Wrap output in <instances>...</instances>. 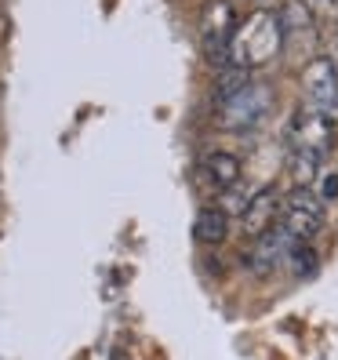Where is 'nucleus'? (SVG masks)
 <instances>
[{"label": "nucleus", "instance_id": "1", "mask_svg": "<svg viewBox=\"0 0 338 360\" xmlns=\"http://www.w3.org/2000/svg\"><path fill=\"white\" fill-rule=\"evenodd\" d=\"M284 37H280V15L273 8H259L247 18H240V26L229 40V62L247 73H255L262 66H269L280 55Z\"/></svg>", "mask_w": 338, "mask_h": 360}, {"label": "nucleus", "instance_id": "2", "mask_svg": "<svg viewBox=\"0 0 338 360\" xmlns=\"http://www.w3.org/2000/svg\"><path fill=\"white\" fill-rule=\"evenodd\" d=\"M280 15V37L284 48L280 58L287 66H306L309 58H316V44H320V26H316V11L309 0H287L277 11Z\"/></svg>", "mask_w": 338, "mask_h": 360}, {"label": "nucleus", "instance_id": "3", "mask_svg": "<svg viewBox=\"0 0 338 360\" xmlns=\"http://www.w3.org/2000/svg\"><path fill=\"white\" fill-rule=\"evenodd\" d=\"M269 110H273V88L266 80L251 77L237 95H229V98L219 102L215 124L222 131H255L259 124L269 117Z\"/></svg>", "mask_w": 338, "mask_h": 360}, {"label": "nucleus", "instance_id": "4", "mask_svg": "<svg viewBox=\"0 0 338 360\" xmlns=\"http://www.w3.org/2000/svg\"><path fill=\"white\" fill-rule=\"evenodd\" d=\"M240 26V15L229 0H204L197 30H200V51L215 70H222L229 62V40H233Z\"/></svg>", "mask_w": 338, "mask_h": 360}, {"label": "nucleus", "instance_id": "5", "mask_svg": "<svg viewBox=\"0 0 338 360\" xmlns=\"http://www.w3.org/2000/svg\"><path fill=\"white\" fill-rule=\"evenodd\" d=\"M280 226L291 233L294 240H309L313 233L324 226V200L316 197L313 186H291L284 193Z\"/></svg>", "mask_w": 338, "mask_h": 360}, {"label": "nucleus", "instance_id": "6", "mask_svg": "<svg viewBox=\"0 0 338 360\" xmlns=\"http://www.w3.org/2000/svg\"><path fill=\"white\" fill-rule=\"evenodd\" d=\"M331 142H334V124H331L327 113L313 110V105H302V110L291 117V124H287V146L324 157L331 150Z\"/></svg>", "mask_w": 338, "mask_h": 360}, {"label": "nucleus", "instance_id": "7", "mask_svg": "<svg viewBox=\"0 0 338 360\" xmlns=\"http://www.w3.org/2000/svg\"><path fill=\"white\" fill-rule=\"evenodd\" d=\"M302 95H306V105L327 117L338 110V73L327 55H316L302 66Z\"/></svg>", "mask_w": 338, "mask_h": 360}, {"label": "nucleus", "instance_id": "8", "mask_svg": "<svg viewBox=\"0 0 338 360\" xmlns=\"http://www.w3.org/2000/svg\"><path fill=\"white\" fill-rule=\"evenodd\" d=\"M299 244L291 237V233L284 226H273L266 229L262 237L251 240V251H247V273H255V277H266V273L280 269V262H287L291 248Z\"/></svg>", "mask_w": 338, "mask_h": 360}, {"label": "nucleus", "instance_id": "9", "mask_svg": "<svg viewBox=\"0 0 338 360\" xmlns=\"http://www.w3.org/2000/svg\"><path fill=\"white\" fill-rule=\"evenodd\" d=\"M280 207H284V197H280V189L273 186V182L262 186V189H255L251 200H247V207H244V215H240V229L247 233L251 240L262 237L266 229L280 226Z\"/></svg>", "mask_w": 338, "mask_h": 360}, {"label": "nucleus", "instance_id": "10", "mask_svg": "<svg viewBox=\"0 0 338 360\" xmlns=\"http://www.w3.org/2000/svg\"><path fill=\"white\" fill-rule=\"evenodd\" d=\"M200 172L207 175V182H215L222 193L226 189H237L240 179H244V164L237 153H229V150H207L204 153V164H200Z\"/></svg>", "mask_w": 338, "mask_h": 360}, {"label": "nucleus", "instance_id": "11", "mask_svg": "<svg viewBox=\"0 0 338 360\" xmlns=\"http://www.w3.org/2000/svg\"><path fill=\"white\" fill-rule=\"evenodd\" d=\"M229 233V215L222 207H200L193 219V240L200 244H222Z\"/></svg>", "mask_w": 338, "mask_h": 360}, {"label": "nucleus", "instance_id": "12", "mask_svg": "<svg viewBox=\"0 0 338 360\" xmlns=\"http://www.w3.org/2000/svg\"><path fill=\"white\" fill-rule=\"evenodd\" d=\"M320 160L324 157H316V153H309V150H287V179H291V186H313V179H316V172H320Z\"/></svg>", "mask_w": 338, "mask_h": 360}, {"label": "nucleus", "instance_id": "13", "mask_svg": "<svg viewBox=\"0 0 338 360\" xmlns=\"http://www.w3.org/2000/svg\"><path fill=\"white\" fill-rule=\"evenodd\" d=\"M287 269H294V277H309V273L316 269V251L306 240H299L287 255Z\"/></svg>", "mask_w": 338, "mask_h": 360}, {"label": "nucleus", "instance_id": "14", "mask_svg": "<svg viewBox=\"0 0 338 360\" xmlns=\"http://www.w3.org/2000/svg\"><path fill=\"white\" fill-rule=\"evenodd\" d=\"M313 189H316V197H320L324 204L338 200V167H320L316 179H313Z\"/></svg>", "mask_w": 338, "mask_h": 360}, {"label": "nucleus", "instance_id": "15", "mask_svg": "<svg viewBox=\"0 0 338 360\" xmlns=\"http://www.w3.org/2000/svg\"><path fill=\"white\" fill-rule=\"evenodd\" d=\"M309 4H320L316 11H327V15H334V18H338V0H309Z\"/></svg>", "mask_w": 338, "mask_h": 360}, {"label": "nucleus", "instance_id": "16", "mask_svg": "<svg viewBox=\"0 0 338 360\" xmlns=\"http://www.w3.org/2000/svg\"><path fill=\"white\" fill-rule=\"evenodd\" d=\"M327 58H331V66H334V73H338V33L331 37V55H327Z\"/></svg>", "mask_w": 338, "mask_h": 360}]
</instances>
